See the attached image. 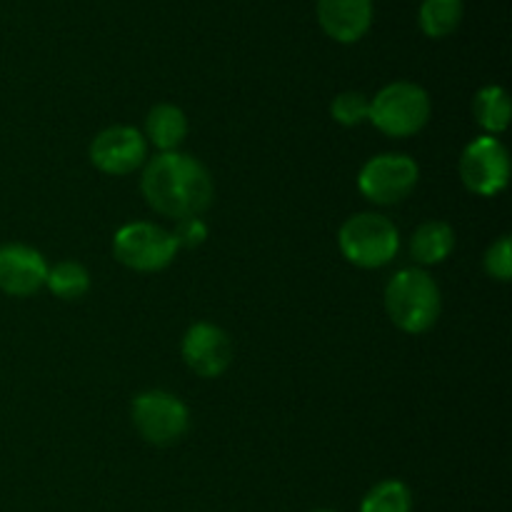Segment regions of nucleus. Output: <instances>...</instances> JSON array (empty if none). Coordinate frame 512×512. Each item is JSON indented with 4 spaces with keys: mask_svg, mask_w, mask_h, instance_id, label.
Instances as JSON below:
<instances>
[{
    "mask_svg": "<svg viewBox=\"0 0 512 512\" xmlns=\"http://www.w3.org/2000/svg\"><path fill=\"white\" fill-rule=\"evenodd\" d=\"M145 200L155 213L173 218H200L213 203V178L203 163L183 153H160L143 173Z\"/></svg>",
    "mask_w": 512,
    "mask_h": 512,
    "instance_id": "1",
    "label": "nucleus"
},
{
    "mask_svg": "<svg viewBox=\"0 0 512 512\" xmlns=\"http://www.w3.org/2000/svg\"><path fill=\"white\" fill-rule=\"evenodd\" d=\"M385 310H388V318L403 333H425L438 323V283L420 268L400 270L390 278L388 288H385Z\"/></svg>",
    "mask_w": 512,
    "mask_h": 512,
    "instance_id": "2",
    "label": "nucleus"
},
{
    "mask_svg": "<svg viewBox=\"0 0 512 512\" xmlns=\"http://www.w3.org/2000/svg\"><path fill=\"white\" fill-rule=\"evenodd\" d=\"M370 123L390 138H410L430 120V98L415 83H390L370 100Z\"/></svg>",
    "mask_w": 512,
    "mask_h": 512,
    "instance_id": "3",
    "label": "nucleus"
},
{
    "mask_svg": "<svg viewBox=\"0 0 512 512\" xmlns=\"http://www.w3.org/2000/svg\"><path fill=\"white\" fill-rule=\"evenodd\" d=\"M338 243L345 260L358 268H383L398 255L400 233L383 215L360 213L345 220Z\"/></svg>",
    "mask_w": 512,
    "mask_h": 512,
    "instance_id": "4",
    "label": "nucleus"
},
{
    "mask_svg": "<svg viewBox=\"0 0 512 512\" xmlns=\"http://www.w3.org/2000/svg\"><path fill=\"white\" fill-rule=\"evenodd\" d=\"M113 255L120 265L138 273L168 268L178 255L173 233L153 223H130L115 233Z\"/></svg>",
    "mask_w": 512,
    "mask_h": 512,
    "instance_id": "5",
    "label": "nucleus"
},
{
    "mask_svg": "<svg viewBox=\"0 0 512 512\" xmlns=\"http://www.w3.org/2000/svg\"><path fill=\"white\" fill-rule=\"evenodd\" d=\"M133 425L145 443L165 448V445L178 443L188 433L190 415L183 400L163 390H150L135 398Z\"/></svg>",
    "mask_w": 512,
    "mask_h": 512,
    "instance_id": "6",
    "label": "nucleus"
},
{
    "mask_svg": "<svg viewBox=\"0 0 512 512\" xmlns=\"http://www.w3.org/2000/svg\"><path fill=\"white\" fill-rule=\"evenodd\" d=\"M418 178L420 170L413 158L385 153L363 165L358 175V188L370 203L395 205L413 193Z\"/></svg>",
    "mask_w": 512,
    "mask_h": 512,
    "instance_id": "7",
    "label": "nucleus"
},
{
    "mask_svg": "<svg viewBox=\"0 0 512 512\" xmlns=\"http://www.w3.org/2000/svg\"><path fill=\"white\" fill-rule=\"evenodd\" d=\"M460 178L475 195H498L508 185L510 160L508 150L493 135L473 140L460 155Z\"/></svg>",
    "mask_w": 512,
    "mask_h": 512,
    "instance_id": "8",
    "label": "nucleus"
},
{
    "mask_svg": "<svg viewBox=\"0 0 512 512\" xmlns=\"http://www.w3.org/2000/svg\"><path fill=\"white\" fill-rule=\"evenodd\" d=\"M148 143L143 133L128 125H115L103 130L90 145V160L100 173L108 175H130L145 163Z\"/></svg>",
    "mask_w": 512,
    "mask_h": 512,
    "instance_id": "9",
    "label": "nucleus"
},
{
    "mask_svg": "<svg viewBox=\"0 0 512 512\" xmlns=\"http://www.w3.org/2000/svg\"><path fill=\"white\" fill-rule=\"evenodd\" d=\"M183 358L200 378H220L233 363V343L218 325L195 323L183 338Z\"/></svg>",
    "mask_w": 512,
    "mask_h": 512,
    "instance_id": "10",
    "label": "nucleus"
},
{
    "mask_svg": "<svg viewBox=\"0 0 512 512\" xmlns=\"http://www.w3.org/2000/svg\"><path fill=\"white\" fill-rule=\"evenodd\" d=\"M48 278L43 255L30 245H0V290L13 298H28L38 293Z\"/></svg>",
    "mask_w": 512,
    "mask_h": 512,
    "instance_id": "11",
    "label": "nucleus"
},
{
    "mask_svg": "<svg viewBox=\"0 0 512 512\" xmlns=\"http://www.w3.org/2000/svg\"><path fill=\"white\" fill-rule=\"evenodd\" d=\"M318 20L338 43H355L373 23V0H318Z\"/></svg>",
    "mask_w": 512,
    "mask_h": 512,
    "instance_id": "12",
    "label": "nucleus"
},
{
    "mask_svg": "<svg viewBox=\"0 0 512 512\" xmlns=\"http://www.w3.org/2000/svg\"><path fill=\"white\" fill-rule=\"evenodd\" d=\"M188 135V118L180 108L170 103L155 105L145 120V138L160 150V153H175L178 145Z\"/></svg>",
    "mask_w": 512,
    "mask_h": 512,
    "instance_id": "13",
    "label": "nucleus"
},
{
    "mask_svg": "<svg viewBox=\"0 0 512 512\" xmlns=\"http://www.w3.org/2000/svg\"><path fill=\"white\" fill-rule=\"evenodd\" d=\"M455 248V233L448 223L443 220H430L415 230L413 240H410V255L418 260L420 265H438L453 253Z\"/></svg>",
    "mask_w": 512,
    "mask_h": 512,
    "instance_id": "14",
    "label": "nucleus"
},
{
    "mask_svg": "<svg viewBox=\"0 0 512 512\" xmlns=\"http://www.w3.org/2000/svg\"><path fill=\"white\" fill-rule=\"evenodd\" d=\"M473 115L488 135L505 133L510 125V98L500 85H488L473 100Z\"/></svg>",
    "mask_w": 512,
    "mask_h": 512,
    "instance_id": "15",
    "label": "nucleus"
},
{
    "mask_svg": "<svg viewBox=\"0 0 512 512\" xmlns=\"http://www.w3.org/2000/svg\"><path fill=\"white\" fill-rule=\"evenodd\" d=\"M463 20V0H423L420 28L430 38H445Z\"/></svg>",
    "mask_w": 512,
    "mask_h": 512,
    "instance_id": "16",
    "label": "nucleus"
},
{
    "mask_svg": "<svg viewBox=\"0 0 512 512\" xmlns=\"http://www.w3.org/2000/svg\"><path fill=\"white\" fill-rule=\"evenodd\" d=\"M360 512H413V493L400 480H383L368 490Z\"/></svg>",
    "mask_w": 512,
    "mask_h": 512,
    "instance_id": "17",
    "label": "nucleus"
},
{
    "mask_svg": "<svg viewBox=\"0 0 512 512\" xmlns=\"http://www.w3.org/2000/svg\"><path fill=\"white\" fill-rule=\"evenodd\" d=\"M45 285H48V288L53 290V295H58L60 300H78L88 293L90 275L80 263L63 260V263H58L55 268H48Z\"/></svg>",
    "mask_w": 512,
    "mask_h": 512,
    "instance_id": "18",
    "label": "nucleus"
},
{
    "mask_svg": "<svg viewBox=\"0 0 512 512\" xmlns=\"http://www.w3.org/2000/svg\"><path fill=\"white\" fill-rule=\"evenodd\" d=\"M330 115H333L335 123L345 125V128H358L360 123H365L370 115V100L363 93H340L338 98L330 105Z\"/></svg>",
    "mask_w": 512,
    "mask_h": 512,
    "instance_id": "19",
    "label": "nucleus"
},
{
    "mask_svg": "<svg viewBox=\"0 0 512 512\" xmlns=\"http://www.w3.org/2000/svg\"><path fill=\"white\" fill-rule=\"evenodd\" d=\"M485 270H488L490 278L500 280V283H508L512 278V245L508 235L493 243L485 253Z\"/></svg>",
    "mask_w": 512,
    "mask_h": 512,
    "instance_id": "20",
    "label": "nucleus"
},
{
    "mask_svg": "<svg viewBox=\"0 0 512 512\" xmlns=\"http://www.w3.org/2000/svg\"><path fill=\"white\" fill-rule=\"evenodd\" d=\"M173 238H175V245H178V250L198 248V245H203L205 238H208V225H205L200 218L178 220Z\"/></svg>",
    "mask_w": 512,
    "mask_h": 512,
    "instance_id": "21",
    "label": "nucleus"
},
{
    "mask_svg": "<svg viewBox=\"0 0 512 512\" xmlns=\"http://www.w3.org/2000/svg\"><path fill=\"white\" fill-rule=\"evenodd\" d=\"M313 512H338V510H330V508H320V510H313Z\"/></svg>",
    "mask_w": 512,
    "mask_h": 512,
    "instance_id": "22",
    "label": "nucleus"
}]
</instances>
